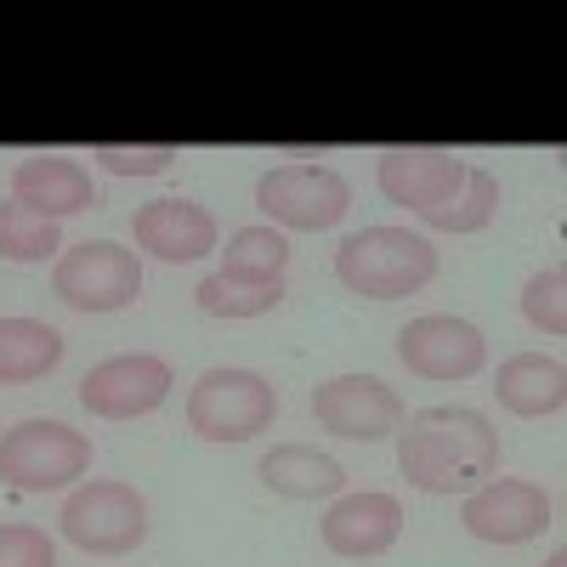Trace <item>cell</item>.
Here are the masks:
<instances>
[{"label":"cell","mask_w":567,"mask_h":567,"mask_svg":"<svg viewBox=\"0 0 567 567\" xmlns=\"http://www.w3.org/2000/svg\"><path fill=\"white\" fill-rule=\"evenodd\" d=\"M398 471L420 494H471L499 471L494 420L460 403L414 409L398 425Z\"/></svg>","instance_id":"obj_1"},{"label":"cell","mask_w":567,"mask_h":567,"mask_svg":"<svg viewBox=\"0 0 567 567\" xmlns=\"http://www.w3.org/2000/svg\"><path fill=\"white\" fill-rule=\"evenodd\" d=\"M336 278L363 301H403L437 278V250L409 227H363L336 250Z\"/></svg>","instance_id":"obj_2"},{"label":"cell","mask_w":567,"mask_h":567,"mask_svg":"<svg viewBox=\"0 0 567 567\" xmlns=\"http://www.w3.org/2000/svg\"><path fill=\"white\" fill-rule=\"evenodd\" d=\"M91 471V437L63 420H18L0 432V483L18 494H58Z\"/></svg>","instance_id":"obj_3"},{"label":"cell","mask_w":567,"mask_h":567,"mask_svg":"<svg viewBox=\"0 0 567 567\" xmlns=\"http://www.w3.org/2000/svg\"><path fill=\"white\" fill-rule=\"evenodd\" d=\"M278 420V392L256 369H205L187 392V425L205 443H250Z\"/></svg>","instance_id":"obj_4"},{"label":"cell","mask_w":567,"mask_h":567,"mask_svg":"<svg viewBox=\"0 0 567 567\" xmlns=\"http://www.w3.org/2000/svg\"><path fill=\"white\" fill-rule=\"evenodd\" d=\"M63 539L85 556H131L148 539V499L131 483H85L63 499Z\"/></svg>","instance_id":"obj_5"},{"label":"cell","mask_w":567,"mask_h":567,"mask_svg":"<svg viewBox=\"0 0 567 567\" xmlns=\"http://www.w3.org/2000/svg\"><path fill=\"white\" fill-rule=\"evenodd\" d=\"M52 296L74 312H120L142 296V261H136V250H125L114 239H85L58 256Z\"/></svg>","instance_id":"obj_6"},{"label":"cell","mask_w":567,"mask_h":567,"mask_svg":"<svg viewBox=\"0 0 567 567\" xmlns=\"http://www.w3.org/2000/svg\"><path fill=\"white\" fill-rule=\"evenodd\" d=\"M256 210L296 233H329L352 210V182L329 165H272L256 182Z\"/></svg>","instance_id":"obj_7"},{"label":"cell","mask_w":567,"mask_h":567,"mask_svg":"<svg viewBox=\"0 0 567 567\" xmlns=\"http://www.w3.org/2000/svg\"><path fill=\"white\" fill-rule=\"evenodd\" d=\"M312 414L329 437L381 443V437H398L403 398L381 381V374H336V381H323L312 392Z\"/></svg>","instance_id":"obj_8"},{"label":"cell","mask_w":567,"mask_h":567,"mask_svg":"<svg viewBox=\"0 0 567 567\" xmlns=\"http://www.w3.org/2000/svg\"><path fill=\"white\" fill-rule=\"evenodd\" d=\"M176 386V374L165 358L154 352H120L97 369H85L80 381V403L97 414V420H136V414H154Z\"/></svg>","instance_id":"obj_9"},{"label":"cell","mask_w":567,"mask_h":567,"mask_svg":"<svg viewBox=\"0 0 567 567\" xmlns=\"http://www.w3.org/2000/svg\"><path fill=\"white\" fill-rule=\"evenodd\" d=\"M398 358L420 381H471L488 363V341L477 323L449 318V312H425L414 323H403L398 336Z\"/></svg>","instance_id":"obj_10"},{"label":"cell","mask_w":567,"mask_h":567,"mask_svg":"<svg viewBox=\"0 0 567 567\" xmlns=\"http://www.w3.org/2000/svg\"><path fill=\"white\" fill-rule=\"evenodd\" d=\"M460 523L471 539L483 545H523L550 528V499L539 483L523 477H488L483 488H471L460 505Z\"/></svg>","instance_id":"obj_11"},{"label":"cell","mask_w":567,"mask_h":567,"mask_svg":"<svg viewBox=\"0 0 567 567\" xmlns=\"http://www.w3.org/2000/svg\"><path fill=\"white\" fill-rule=\"evenodd\" d=\"M465 159L454 154V148H386L381 154V171H374V182H381V194L392 199V205H403V210H437V205H449L460 187H465Z\"/></svg>","instance_id":"obj_12"},{"label":"cell","mask_w":567,"mask_h":567,"mask_svg":"<svg viewBox=\"0 0 567 567\" xmlns=\"http://www.w3.org/2000/svg\"><path fill=\"white\" fill-rule=\"evenodd\" d=\"M403 534V505L398 494H347L323 511L318 539L329 556H347V561H369V556H386Z\"/></svg>","instance_id":"obj_13"},{"label":"cell","mask_w":567,"mask_h":567,"mask_svg":"<svg viewBox=\"0 0 567 567\" xmlns=\"http://www.w3.org/2000/svg\"><path fill=\"white\" fill-rule=\"evenodd\" d=\"M12 199L45 221H63L97 205V187H91V171L69 154H29L12 171Z\"/></svg>","instance_id":"obj_14"},{"label":"cell","mask_w":567,"mask_h":567,"mask_svg":"<svg viewBox=\"0 0 567 567\" xmlns=\"http://www.w3.org/2000/svg\"><path fill=\"white\" fill-rule=\"evenodd\" d=\"M131 233H136V250H148L159 261H199L216 250V216L194 199H154L131 216Z\"/></svg>","instance_id":"obj_15"},{"label":"cell","mask_w":567,"mask_h":567,"mask_svg":"<svg viewBox=\"0 0 567 567\" xmlns=\"http://www.w3.org/2000/svg\"><path fill=\"white\" fill-rule=\"evenodd\" d=\"M494 398L523 414V420H545V414H561L567 403V369L561 358H545V352H516L494 369Z\"/></svg>","instance_id":"obj_16"},{"label":"cell","mask_w":567,"mask_h":567,"mask_svg":"<svg viewBox=\"0 0 567 567\" xmlns=\"http://www.w3.org/2000/svg\"><path fill=\"white\" fill-rule=\"evenodd\" d=\"M261 483L278 494V499H329V494H341L347 488V465L341 460H329L307 443H278L261 454Z\"/></svg>","instance_id":"obj_17"},{"label":"cell","mask_w":567,"mask_h":567,"mask_svg":"<svg viewBox=\"0 0 567 567\" xmlns=\"http://www.w3.org/2000/svg\"><path fill=\"white\" fill-rule=\"evenodd\" d=\"M63 363V336L40 318H0V386L45 381Z\"/></svg>","instance_id":"obj_18"},{"label":"cell","mask_w":567,"mask_h":567,"mask_svg":"<svg viewBox=\"0 0 567 567\" xmlns=\"http://www.w3.org/2000/svg\"><path fill=\"white\" fill-rule=\"evenodd\" d=\"M284 267H290V239L278 227H239L216 272L233 284H284Z\"/></svg>","instance_id":"obj_19"},{"label":"cell","mask_w":567,"mask_h":567,"mask_svg":"<svg viewBox=\"0 0 567 567\" xmlns=\"http://www.w3.org/2000/svg\"><path fill=\"white\" fill-rule=\"evenodd\" d=\"M494 216H499V176L494 171H477V165L465 171V187H460L449 205L425 210V221H432L437 233H483Z\"/></svg>","instance_id":"obj_20"},{"label":"cell","mask_w":567,"mask_h":567,"mask_svg":"<svg viewBox=\"0 0 567 567\" xmlns=\"http://www.w3.org/2000/svg\"><path fill=\"white\" fill-rule=\"evenodd\" d=\"M63 250V227L58 221H45L34 210H23L18 199L0 205V261H45V256H58Z\"/></svg>","instance_id":"obj_21"},{"label":"cell","mask_w":567,"mask_h":567,"mask_svg":"<svg viewBox=\"0 0 567 567\" xmlns=\"http://www.w3.org/2000/svg\"><path fill=\"white\" fill-rule=\"evenodd\" d=\"M194 301L210 318H261V312H272L284 301V284H233V278L210 272V278H199Z\"/></svg>","instance_id":"obj_22"},{"label":"cell","mask_w":567,"mask_h":567,"mask_svg":"<svg viewBox=\"0 0 567 567\" xmlns=\"http://www.w3.org/2000/svg\"><path fill=\"white\" fill-rule=\"evenodd\" d=\"M567 272L561 267H539L534 278H528V290H523V312H528V323L534 329H545L550 341H561L567 336Z\"/></svg>","instance_id":"obj_23"},{"label":"cell","mask_w":567,"mask_h":567,"mask_svg":"<svg viewBox=\"0 0 567 567\" xmlns=\"http://www.w3.org/2000/svg\"><path fill=\"white\" fill-rule=\"evenodd\" d=\"M91 159H97L109 176H159L182 159L176 142H148V148H120V142H97L91 148Z\"/></svg>","instance_id":"obj_24"},{"label":"cell","mask_w":567,"mask_h":567,"mask_svg":"<svg viewBox=\"0 0 567 567\" xmlns=\"http://www.w3.org/2000/svg\"><path fill=\"white\" fill-rule=\"evenodd\" d=\"M0 567H58V545L34 523H7L0 528Z\"/></svg>","instance_id":"obj_25"},{"label":"cell","mask_w":567,"mask_h":567,"mask_svg":"<svg viewBox=\"0 0 567 567\" xmlns=\"http://www.w3.org/2000/svg\"><path fill=\"white\" fill-rule=\"evenodd\" d=\"M545 567H567V550H561V545H556V550H550V561H545Z\"/></svg>","instance_id":"obj_26"}]
</instances>
